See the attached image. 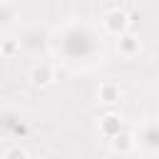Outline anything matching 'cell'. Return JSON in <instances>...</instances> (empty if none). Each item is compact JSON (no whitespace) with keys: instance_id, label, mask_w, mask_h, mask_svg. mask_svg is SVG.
Listing matches in <instances>:
<instances>
[{"instance_id":"2","label":"cell","mask_w":159,"mask_h":159,"mask_svg":"<svg viewBox=\"0 0 159 159\" xmlns=\"http://www.w3.org/2000/svg\"><path fill=\"white\" fill-rule=\"evenodd\" d=\"M55 80H57V72H55V67L47 65V62H40V65H35V67L30 70V82H32V87L45 89V87H52Z\"/></svg>"},{"instance_id":"3","label":"cell","mask_w":159,"mask_h":159,"mask_svg":"<svg viewBox=\"0 0 159 159\" xmlns=\"http://www.w3.org/2000/svg\"><path fill=\"white\" fill-rule=\"evenodd\" d=\"M117 52H119L124 60H132V57H137V55L142 52V37L127 30L124 35H119V37H117Z\"/></svg>"},{"instance_id":"8","label":"cell","mask_w":159,"mask_h":159,"mask_svg":"<svg viewBox=\"0 0 159 159\" xmlns=\"http://www.w3.org/2000/svg\"><path fill=\"white\" fill-rule=\"evenodd\" d=\"M2 159H30V154H27V149L25 147H7L5 152H2Z\"/></svg>"},{"instance_id":"5","label":"cell","mask_w":159,"mask_h":159,"mask_svg":"<svg viewBox=\"0 0 159 159\" xmlns=\"http://www.w3.org/2000/svg\"><path fill=\"white\" fill-rule=\"evenodd\" d=\"M122 132V117L117 114V112H104L102 117H99V134L104 137V139H112L114 134H119Z\"/></svg>"},{"instance_id":"6","label":"cell","mask_w":159,"mask_h":159,"mask_svg":"<svg viewBox=\"0 0 159 159\" xmlns=\"http://www.w3.org/2000/svg\"><path fill=\"white\" fill-rule=\"evenodd\" d=\"M109 147H112V152H117V154H129V152L137 147V139H134V134H129V132H119V134H114V137L109 139Z\"/></svg>"},{"instance_id":"1","label":"cell","mask_w":159,"mask_h":159,"mask_svg":"<svg viewBox=\"0 0 159 159\" xmlns=\"http://www.w3.org/2000/svg\"><path fill=\"white\" fill-rule=\"evenodd\" d=\"M129 25H132V15L124 12L122 7H109V10H104V15H102V27H104V32L112 35V37L124 35V32L129 30Z\"/></svg>"},{"instance_id":"9","label":"cell","mask_w":159,"mask_h":159,"mask_svg":"<svg viewBox=\"0 0 159 159\" xmlns=\"http://www.w3.org/2000/svg\"><path fill=\"white\" fill-rule=\"evenodd\" d=\"M0 57H2V52H0Z\"/></svg>"},{"instance_id":"4","label":"cell","mask_w":159,"mask_h":159,"mask_svg":"<svg viewBox=\"0 0 159 159\" xmlns=\"http://www.w3.org/2000/svg\"><path fill=\"white\" fill-rule=\"evenodd\" d=\"M122 84L119 82H114V80H104V82H99V87H97V99L102 102V104H117L119 99H122Z\"/></svg>"},{"instance_id":"7","label":"cell","mask_w":159,"mask_h":159,"mask_svg":"<svg viewBox=\"0 0 159 159\" xmlns=\"http://www.w3.org/2000/svg\"><path fill=\"white\" fill-rule=\"evenodd\" d=\"M0 52H2V57H12L20 52V42L17 40H0Z\"/></svg>"}]
</instances>
